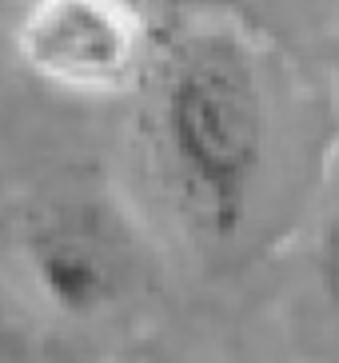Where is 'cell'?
<instances>
[{"label":"cell","instance_id":"2","mask_svg":"<svg viewBox=\"0 0 339 363\" xmlns=\"http://www.w3.org/2000/svg\"><path fill=\"white\" fill-rule=\"evenodd\" d=\"M16 52L32 76L56 88L112 92L140 60V28L120 4L48 0L21 21Z\"/></svg>","mask_w":339,"mask_h":363},{"label":"cell","instance_id":"3","mask_svg":"<svg viewBox=\"0 0 339 363\" xmlns=\"http://www.w3.org/2000/svg\"><path fill=\"white\" fill-rule=\"evenodd\" d=\"M32 279L64 315H100L120 303L132 284V264L120 235L88 208H48L24 235Z\"/></svg>","mask_w":339,"mask_h":363},{"label":"cell","instance_id":"5","mask_svg":"<svg viewBox=\"0 0 339 363\" xmlns=\"http://www.w3.org/2000/svg\"><path fill=\"white\" fill-rule=\"evenodd\" d=\"M4 331H9V315H4V303H0V343H4Z\"/></svg>","mask_w":339,"mask_h":363},{"label":"cell","instance_id":"4","mask_svg":"<svg viewBox=\"0 0 339 363\" xmlns=\"http://www.w3.org/2000/svg\"><path fill=\"white\" fill-rule=\"evenodd\" d=\"M319 284L328 291L331 308L339 311V180H335L328 220H323V232H319Z\"/></svg>","mask_w":339,"mask_h":363},{"label":"cell","instance_id":"1","mask_svg":"<svg viewBox=\"0 0 339 363\" xmlns=\"http://www.w3.org/2000/svg\"><path fill=\"white\" fill-rule=\"evenodd\" d=\"M156 140L196 224L232 240L267 160V100L235 36L204 33L172 52L156 100Z\"/></svg>","mask_w":339,"mask_h":363}]
</instances>
